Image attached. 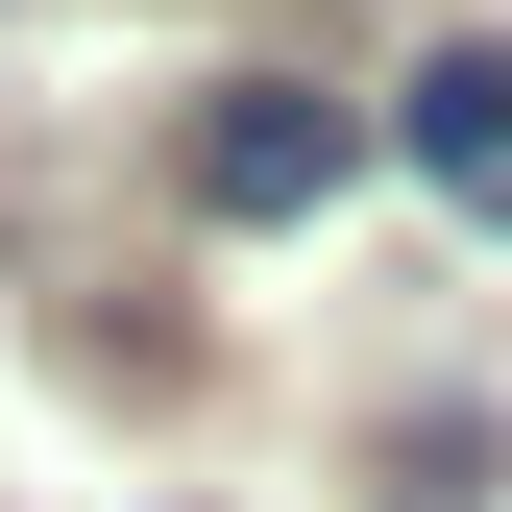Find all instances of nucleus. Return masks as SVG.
Masks as SVG:
<instances>
[{
    "label": "nucleus",
    "instance_id": "2",
    "mask_svg": "<svg viewBox=\"0 0 512 512\" xmlns=\"http://www.w3.org/2000/svg\"><path fill=\"white\" fill-rule=\"evenodd\" d=\"M391 147L439 171L464 220H512V49H415V98H391Z\"/></svg>",
    "mask_w": 512,
    "mask_h": 512
},
{
    "label": "nucleus",
    "instance_id": "1",
    "mask_svg": "<svg viewBox=\"0 0 512 512\" xmlns=\"http://www.w3.org/2000/svg\"><path fill=\"white\" fill-rule=\"evenodd\" d=\"M171 171H196V220H317V196L366 171V122L293 98V74H220L196 122H171Z\"/></svg>",
    "mask_w": 512,
    "mask_h": 512
}]
</instances>
